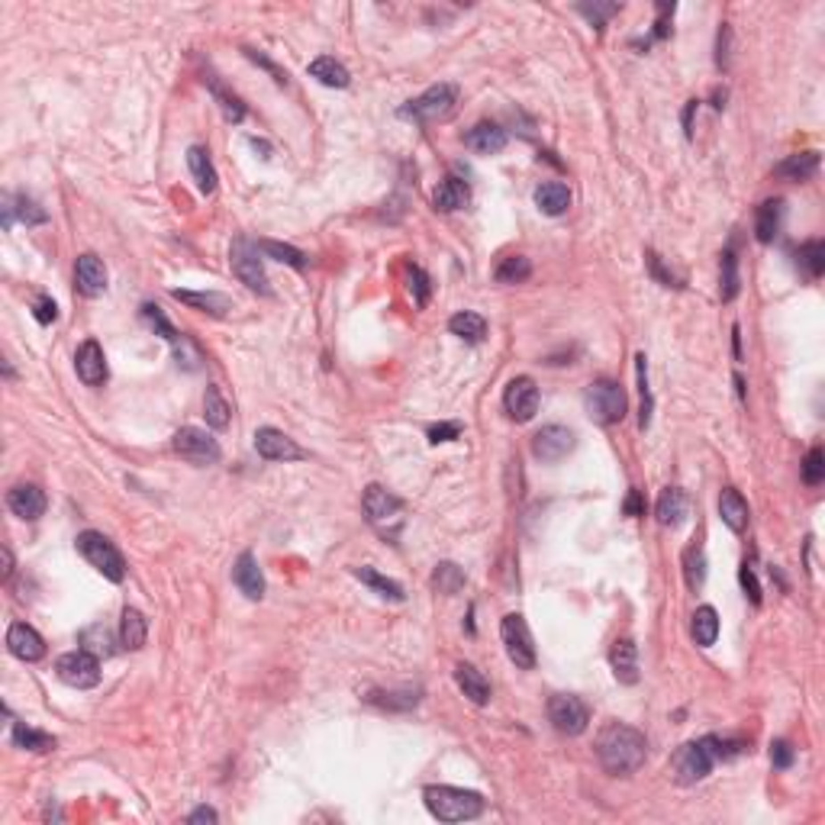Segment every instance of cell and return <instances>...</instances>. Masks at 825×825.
Segmentation results:
<instances>
[{
  "label": "cell",
  "mask_w": 825,
  "mask_h": 825,
  "mask_svg": "<svg viewBox=\"0 0 825 825\" xmlns=\"http://www.w3.org/2000/svg\"><path fill=\"white\" fill-rule=\"evenodd\" d=\"M645 755H649L645 735L625 723L603 725V732L597 735V758L603 764V771L613 777L635 774L645 764Z\"/></svg>",
  "instance_id": "cell-1"
},
{
  "label": "cell",
  "mask_w": 825,
  "mask_h": 825,
  "mask_svg": "<svg viewBox=\"0 0 825 825\" xmlns=\"http://www.w3.org/2000/svg\"><path fill=\"white\" fill-rule=\"evenodd\" d=\"M741 751V741L719 739V735H707V739L687 741L677 755H674V780L690 787V783L703 780L713 771L716 761L735 758Z\"/></svg>",
  "instance_id": "cell-2"
},
{
  "label": "cell",
  "mask_w": 825,
  "mask_h": 825,
  "mask_svg": "<svg viewBox=\"0 0 825 825\" xmlns=\"http://www.w3.org/2000/svg\"><path fill=\"white\" fill-rule=\"evenodd\" d=\"M422 800L429 806V813L438 822H471L484 813V796L474 790H462V787H426Z\"/></svg>",
  "instance_id": "cell-3"
},
{
  "label": "cell",
  "mask_w": 825,
  "mask_h": 825,
  "mask_svg": "<svg viewBox=\"0 0 825 825\" xmlns=\"http://www.w3.org/2000/svg\"><path fill=\"white\" fill-rule=\"evenodd\" d=\"M364 516H368V522L374 526V529L384 535V539H396L400 535V529H404V519H406V506L400 497H394L390 490H384L380 484H371L368 490H364Z\"/></svg>",
  "instance_id": "cell-4"
},
{
  "label": "cell",
  "mask_w": 825,
  "mask_h": 825,
  "mask_svg": "<svg viewBox=\"0 0 825 825\" xmlns=\"http://www.w3.org/2000/svg\"><path fill=\"white\" fill-rule=\"evenodd\" d=\"M78 551H81V558H85L87 565L97 568L107 581L119 584L127 577V561H123L119 548L113 545L103 532H94V529L81 532V535H78Z\"/></svg>",
  "instance_id": "cell-5"
},
{
  "label": "cell",
  "mask_w": 825,
  "mask_h": 825,
  "mask_svg": "<svg viewBox=\"0 0 825 825\" xmlns=\"http://www.w3.org/2000/svg\"><path fill=\"white\" fill-rule=\"evenodd\" d=\"M584 406H587V416L600 426H613L625 416V390L623 384L616 380H593L587 390H584Z\"/></svg>",
  "instance_id": "cell-6"
},
{
  "label": "cell",
  "mask_w": 825,
  "mask_h": 825,
  "mask_svg": "<svg viewBox=\"0 0 825 825\" xmlns=\"http://www.w3.org/2000/svg\"><path fill=\"white\" fill-rule=\"evenodd\" d=\"M458 103V91L452 85H436L426 94H420L416 101L400 107V117L412 119V123H438V119L452 117V110Z\"/></svg>",
  "instance_id": "cell-7"
},
{
  "label": "cell",
  "mask_w": 825,
  "mask_h": 825,
  "mask_svg": "<svg viewBox=\"0 0 825 825\" xmlns=\"http://www.w3.org/2000/svg\"><path fill=\"white\" fill-rule=\"evenodd\" d=\"M500 639H503L506 655H510V661H513L516 667H522V671H532V667H535V661H539V658H535V641H532L529 623H526L519 613L503 616V623H500Z\"/></svg>",
  "instance_id": "cell-8"
},
{
  "label": "cell",
  "mask_w": 825,
  "mask_h": 825,
  "mask_svg": "<svg viewBox=\"0 0 825 825\" xmlns=\"http://www.w3.org/2000/svg\"><path fill=\"white\" fill-rule=\"evenodd\" d=\"M229 265H233V274H236L249 290H255V294H261V297L271 294L268 274H265L261 258H258V245H252L249 239H236L233 249H229Z\"/></svg>",
  "instance_id": "cell-9"
},
{
  "label": "cell",
  "mask_w": 825,
  "mask_h": 825,
  "mask_svg": "<svg viewBox=\"0 0 825 825\" xmlns=\"http://www.w3.org/2000/svg\"><path fill=\"white\" fill-rule=\"evenodd\" d=\"M548 723L561 735H581L590 725V707L574 693H555L548 699Z\"/></svg>",
  "instance_id": "cell-10"
},
{
  "label": "cell",
  "mask_w": 825,
  "mask_h": 825,
  "mask_svg": "<svg viewBox=\"0 0 825 825\" xmlns=\"http://www.w3.org/2000/svg\"><path fill=\"white\" fill-rule=\"evenodd\" d=\"M55 674H59V681H65L68 687L87 690V687H97V683H101V658L91 655V651H85V649L68 651V655H61L59 661H55Z\"/></svg>",
  "instance_id": "cell-11"
},
{
  "label": "cell",
  "mask_w": 825,
  "mask_h": 825,
  "mask_svg": "<svg viewBox=\"0 0 825 825\" xmlns=\"http://www.w3.org/2000/svg\"><path fill=\"white\" fill-rule=\"evenodd\" d=\"M175 452L191 464H216L219 462L216 438H213L210 432L197 429V426H184V429H177Z\"/></svg>",
  "instance_id": "cell-12"
},
{
  "label": "cell",
  "mask_w": 825,
  "mask_h": 825,
  "mask_svg": "<svg viewBox=\"0 0 825 825\" xmlns=\"http://www.w3.org/2000/svg\"><path fill=\"white\" fill-rule=\"evenodd\" d=\"M503 406L510 412V420L529 422L539 412V388L532 378H513L503 390Z\"/></svg>",
  "instance_id": "cell-13"
},
{
  "label": "cell",
  "mask_w": 825,
  "mask_h": 825,
  "mask_svg": "<svg viewBox=\"0 0 825 825\" xmlns=\"http://www.w3.org/2000/svg\"><path fill=\"white\" fill-rule=\"evenodd\" d=\"M255 452L265 462H300V458H306V452L297 445L294 438L281 429H271V426L255 432Z\"/></svg>",
  "instance_id": "cell-14"
},
{
  "label": "cell",
  "mask_w": 825,
  "mask_h": 825,
  "mask_svg": "<svg viewBox=\"0 0 825 825\" xmlns=\"http://www.w3.org/2000/svg\"><path fill=\"white\" fill-rule=\"evenodd\" d=\"M577 438L568 426H542L535 436H532V452L542 462H561L565 455H571Z\"/></svg>",
  "instance_id": "cell-15"
},
{
  "label": "cell",
  "mask_w": 825,
  "mask_h": 825,
  "mask_svg": "<svg viewBox=\"0 0 825 825\" xmlns=\"http://www.w3.org/2000/svg\"><path fill=\"white\" fill-rule=\"evenodd\" d=\"M75 371H78V378L85 380L87 388H101L103 380H107V358H103L101 342L87 339V342H81V346H78Z\"/></svg>",
  "instance_id": "cell-16"
},
{
  "label": "cell",
  "mask_w": 825,
  "mask_h": 825,
  "mask_svg": "<svg viewBox=\"0 0 825 825\" xmlns=\"http://www.w3.org/2000/svg\"><path fill=\"white\" fill-rule=\"evenodd\" d=\"M7 649L13 658H20V661H39V658L45 655V641L43 635L33 629L29 623H13L7 629Z\"/></svg>",
  "instance_id": "cell-17"
},
{
  "label": "cell",
  "mask_w": 825,
  "mask_h": 825,
  "mask_svg": "<svg viewBox=\"0 0 825 825\" xmlns=\"http://www.w3.org/2000/svg\"><path fill=\"white\" fill-rule=\"evenodd\" d=\"M75 284L85 297H101L107 290V268L97 255H81L75 265Z\"/></svg>",
  "instance_id": "cell-18"
},
{
  "label": "cell",
  "mask_w": 825,
  "mask_h": 825,
  "mask_svg": "<svg viewBox=\"0 0 825 825\" xmlns=\"http://www.w3.org/2000/svg\"><path fill=\"white\" fill-rule=\"evenodd\" d=\"M7 506L20 519H39L45 513V494L36 484H17L7 494Z\"/></svg>",
  "instance_id": "cell-19"
},
{
  "label": "cell",
  "mask_w": 825,
  "mask_h": 825,
  "mask_svg": "<svg viewBox=\"0 0 825 825\" xmlns=\"http://www.w3.org/2000/svg\"><path fill=\"white\" fill-rule=\"evenodd\" d=\"M609 667L619 683H639V649L632 639H616L609 649Z\"/></svg>",
  "instance_id": "cell-20"
},
{
  "label": "cell",
  "mask_w": 825,
  "mask_h": 825,
  "mask_svg": "<svg viewBox=\"0 0 825 825\" xmlns=\"http://www.w3.org/2000/svg\"><path fill=\"white\" fill-rule=\"evenodd\" d=\"M233 581H236V587L242 590L249 600L265 597V577H261V568H258V561H255L252 551H242V555H239L236 568H233Z\"/></svg>",
  "instance_id": "cell-21"
},
{
  "label": "cell",
  "mask_w": 825,
  "mask_h": 825,
  "mask_svg": "<svg viewBox=\"0 0 825 825\" xmlns=\"http://www.w3.org/2000/svg\"><path fill=\"white\" fill-rule=\"evenodd\" d=\"M464 145L478 155H497L506 149V133L497 123H478L471 133L464 135Z\"/></svg>",
  "instance_id": "cell-22"
},
{
  "label": "cell",
  "mask_w": 825,
  "mask_h": 825,
  "mask_svg": "<svg viewBox=\"0 0 825 825\" xmlns=\"http://www.w3.org/2000/svg\"><path fill=\"white\" fill-rule=\"evenodd\" d=\"M455 681H458V687H462V693L471 699V703H478V707H487L490 703V681L474 665H468V661L455 665Z\"/></svg>",
  "instance_id": "cell-23"
},
{
  "label": "cell",
  "mask_w": 825,
  "mask_h": 825,
  "mask_svg": "<svg viewBox=\"0 0 825 825\" xmlns=\"http://www.w3.org/2000/svg\"><path fill=\"white\" fill-rule=\"evenodd\" d=\"M468 200H471V187H468V181H462V177H445V181L436 187V194H432L436 210H442V213L462 210V207H468Z\"/></svg>",
  "instance_id": "cell-24"
},
{
  "label": "cell",
  "mask_w": 825,
  "mask_h": 825,
  "mask_svg": "<svg viewBox=\"0 0 825 825\" xmlns=\"http://www.w3.org/2000/svg\"><path fill=\"white\" fill-rule=\"evenodd\" d=\"M719 516H723V522L732 532L748 529V516H751L748 503H745V497H741L735 487H725L723 494H719Z\"/></svg>",
  "instance_id": "cell-25"
},
{
  "label": "cell",
  "mask_w": 825,
  "mask_h": 825,
  "mask_svg": "<svg viewBox=\"0 0 825 825\" xmlns=\"http://www.w3.org/2000/svg\"><path fill=\"white\" fill-rule=\"evenodd\" d=\"M171 297L187 306H194V310H200V313H210V316H226V313L233 310V300H229L226 294H216V290H207V294H197V290H171Z\"/></svg>",
  "instance_id": "cell-26"
},
{
  "label": "cell",
  "mask_w": 825,
  "mask_h": 825,
  "mask_svg": "<svg viewBox=\"0 0 825 825\" xmlns=\"http://www.w3.org/2000/svg\"><path fill=\"white\" fill-rule=\"evenodd\" d=\"M687 494H683L681 487H665L661 490V497H658V506H655V516L661 526H681L683 516H687Z\"/></svg>",
  "instance_id": "cell-27"
},
{
  "label": "cell",
  "mask_w": 825,
  "mask_h": 825,
  "mask_svg": "<svg viewBox=\"0 0 825 825\" xmlns=\"http://www.w3.org/2000/svg\"><path fill=\"white\" fill-rule=\"evenodd\" d=\"M783 226V200H764L755 213V239L761 245L774 242Z\"/></svg>",
  "instance_id": "cell-28"
},
{
  "label": "cell",
  "mask_w": 825,
  "mask_h": 825,
  "mask_svg": "<svg viewBox=\"0 0 825 825\" xmlns=\"http://www.w3.org/2000/svg\"><path fill=\"white\" fill-rule=\"evenodd\" d=\"M187 168L194 175L200 194H213V191H216V168H213L210 152H207L203 145H191V149H187Z\"/></svg>",
  "instance_id": "cell-29"
},
{
  "label": "cell",
  "mask_w": 825,
  "mask_h": 825,
  "mask_svg": "<svg viewBox=\"0 0 825 825\" xmlns=\"http://www.w3.org/2000/svg\"><path fill=\"white\" fill-rule=\"evenodd\" d=\"M535 203L545 216H561V213L571 207V191L561 181H545V184L535 187Z\"/></svg>",
  "instance_id": "cell-30"
},
{
  "label": "cell",
  "mask_w": 825,
  "mask_h": 825,
  "mask_svg": "<svg viewBox=\"0 0 825 825\" xmlns=\"http://www.w3.org/2000/svg\"><path fill=\"white\" fill-rule=\"evenodd\" d=\"M310 78H316L320 85L326 87H348L352 85V75L342 61H336L332 55H320L316 61H310Z\"/></svg>",
  "instance_id": "cell-31"
},
{
  "label": "cell",
  "mask_w": 825,
  "mask_h": 825,
  "mask_svg": "<svg viewBox=\"0 0 825 825\" xmlns=\"http://www.w3.org/2000/svg\"><path fill=\"white\" fill-rule=\"evenodd\" d=\"M145 635H149L145 616L139 613V609H133V607L123 609V619H119V641H123V649L139 651L145 645Z\"/></svg>",
  "instance_id": "cell-32"
},
{
  "label": "cell",
  "mask_w": 825,
  "mask_h": 825,
  "mask_svg": "<svg viewBox=\"0 0 825 825\" xmlns=\"http://www.w3.org/2000/svg\"><path fill=\"white\" fill-rule=\"evenodd\" d=\"M816 171H819V152H800V155L783 159L774 168V175L783 177V181H806V177H813Z\"/></svg>",
  "instance_id": "cell-33"
},
{
  "label": "cell",
  "mask_w": 825,
  "mask_h": 825,
  "mask_svg": "<svg viewBox=\"0 0 825 825\" xmlns=\"http://www.w3.org/2000/svg\"><path fill=\"white\" fill-rule=\"evenodd\" d=\"M13 213L23 219L26 226H39V223H45V219H49V213L39 210V203H33L29 197H17V200H13V197H7V200H4V226H7V229L13 226Z\"/></svg>",
  "instance_id": "cell-34"
},
{
  "label": "cell",
  "mask_w": 825,
  "mask_h": 825,
  "mask_svg": "<svg viewBox=\"0 0 825 825\" xmlns=\"http://www.w3.org/2000/svg\"><path fill=\"white\" fill-rule=\"evenodd\" d=\"M690 632L693 639H697L699 649H713L719 639V613L713 607H699L697 613H693V623H690Z\"/></svg>",
  "instance_id": "cell-35"
},
{
  "label": "cell",
  "mask_w": 825,
  "mask_h": 825,
  "mask_svg": "<svg viewBox=\"0 0 825 825\" xmlns=\"http://www.w3.org/2000/svg\"><path fill=\"white\" fill-rule=\"evenodd\" d=\"M448 329H452L458 339L471 342V346L484 342V336H487V323H484V316H478V313H471V310L455 313V316L448 320Z\"/></svg>",
  "instance_id": "cell-36"
},
{
  "label": "cell",
  "mask_w": 825,
  "mask_h": 825,
  "mask_svg": "<svg viewBox=\"0 0 825 825\" xmlns=\"http://www.w3.org/2000/svg\"><path fill=\"white\" fill-rule=\"evenodd\" d=\"M352 574H355V577H358L362 584H368V587L374 590V593H380V597L396 600V603H400V600H406L404 587H400L396 581H390V577H384V574H378L374 568H355Z\"/></svg>",
  "instance_id": "cell-37"
},
{
  "label": "cell",
  "mask_w": 825,
  "mask_h": 825,
  "mask_svg": "<svg viewBox=\"0 0 825 825\" xmlns=\"http://www.w3.org/2000/svg\"><path fill=\"white\" fill-rule=\"evenodd\" d=\"M683 577H687V587L693 593L703 590V584H707V555H703L699 545H690L683 551Z\"/></svg>",
  "instance_id": "cell-38"
},
{
  "label": "cell",
  "mask_w": 825,
  "mask_h": 825,
  "mask_svg": "<svg viewBox=\"0 0 825 825\" xmlns=\"http://www.w3.org/2000/svg\"><path fill=\"white\" fill-rule=\"evenodd\" d=\"M13 745L17 748H26V751H36V755H45V751L55 748V739L45 732H39V729H29V725L17 723L13 725Z\"/></svg>",
  "instance_id": "cell-39"
},
{
  "label": "cell",
  "mask_w": 825,
  "mask_h": 825,
  "mask_svg": "<svg viewBox=\"0 0 825 825\" xmlns=\"http://www.w3.org/2000/svg\"><path fill=\"white\" fill-rule=\"evenodd\" d=\"M203 416H207V426H213V429H226L229 426V404L223 400L219 388H207V394H203Z\"/></svg>",
  "instance_id": "cell-40"
},
{
  "label": "cell",
  "mask_w": 825,
  "mask_h": 825,
  "mask_svg": "<svg viewBox=\"0 0 825 825\" xmlns=\"http://www.w3.org/2000/svg\"><path fill=\"white\" fill-rule=\"evenodd\" d=\"M258 252H265L274 261H284V265H290V268H297V271L306 268V255L300 252V249H294V245H281V242H274V239H261Z\"/></svg>",
  "instance_id": "cell-41"
},
{
  "label": "cell",
  "mask_w": 825,
  "mask_h": 825,
  "mask_svg": "<svg viewBox=\"0 0 825 825\" xmlns=\"http://www.w3.org/2000/svg\"><path fill=\"white\" fill-rule=\"evenodd\" d=\"M723 284H719V297H723V304H729V300H735L741 290V281H739V258H735L732 249H725L723 252Z\"/></svg>",
  "instance_id": "cell-42"
},
{
  "label": "cell",
  "mask_w": 825,
  "mask_h": 825,
  "mask_svg": "<svg viewBox=\"0 0 825 825\" xmlns=\"http://www.w3.org/2000/svg\"><path fill=\"white\" fill-rule=\"evenodd\" d=\"M529 274H532V265H529V258H522V255H510V258L500 261L497 271H494V278H497L500 284H522Z\"/></svg>",
  "instance_id": "cell-43"
},
{
  "label": "cell",
  "mask_w": 825,
  "mask_h": 825,
  "mask_svg": "<svg viewBox=\"0 0 825 825\" xmlns=\"http://www.w3.org/2000/svg\"><path fill=\"white\" fill-rule=\"evenodd\" d=\"M432 587L438 593H458L464 587V571L458 565H452V561H442L436 568V574H432Z\"/></svg>",
  "instance_id": "cell-44"
},
{
  "label": "cell",
  "mask_w": 825,
  "mask_h": 825,
  "mask_svg": "<svg viewBox=\"0 0 825 825\" xmlns=\"http://www.w3.org/2000/svg\"><path fill=\"white\" fill-rule=\"evenodd\" d=\"M81 649L97 658H110L113 655V639H110V632L103 625H91V629L81 632Z\"/></svg>",
  "instance_id": "cell-45"
},
{
  "label": "cell",
  "mask_w": 825,
  "mask_h": 825,
  "mask_svg": "<svg viewBox=\"0 0 825 825\" xmlns=\"http://www.w3.org/2000/svg\"><path fill=\"white\" fill-rule=\"evenodd\" d=\"M210 91H213V97L219 101V107H223V117H226L229 123H242L245 107H242V101H239L236 94H229L226 87L219 85L216 78H210Z\"/></svg>",
  "instance_id": "cell-46"
},
{
  "label": "cell",
  "mask_w": 825,
  "mask_h": 825,
  "mask_svg": "<svg viewBox=\"0 0 825 825\" xmlns=\"http://www.w3.org/2000/svg\"><path fill=\"white\" fill-rule=\"evenodd\" d=\"M800 265H806L809 278H822V271H825V245L819 242V239H813V242H806L800 249Z\"/></svg>",
  "instance_id": "cell-47"
},
{
  "label": "cell",
  "mask_w": 825,
  "mask_h": 825,
  "mask_svg": "<svg viewBox=\"0 0 825 825\" xmlns=\"http://www.w3.org/2000/svg\"><path fill=\"white\" fill-rule=\"evenodd\" d=\"M803 480L809 487H816L825 480V452L822 448H809L806 458H803Z\"/></svg>",
  "instance_id": "cell-48"
},
{
  "label": "cell",
  "mask_w": 825,
  "mask_h": 825,
  "mask_svg": "<svg viewBox=\"0 0 825 825\" xmlns=\"http://www.w3.org/2000/svg\"><path fill=\"white\" fill-rule=\"evenodd\" d=\"M635 362H639V390H641L639 426H641V429H649V422H651V394H649V374H645V355H639Z\"/></svg>",
  "instance_id": "cell-49"
},
{
  "label": "cell",
  "mask_w": 825,
  "mask_h": 825,
  "mask_svg": "<svg viewBox=\"0 0 825 825\" xmlns=\"http://www.w3.org/2000/svg\"><path fill=\"white\" fill-rule=\"evenodd\" d=\"M406 281H410V294H412V300L416 304H426L429 300V278L422 274L420 268H410V274H406Z\"/></svg>",
  "instance_id": "cell-50"
},
{
  "label": "cell",
  "mask_w": 825,
  "mask_h": 825,
  "mask_svg": "<svg viewBox=\"0 0 825 825\" xmlns=\"http://www.w3.org/2000/svg\"><path fill=\"white\" fill-rule=\"evenodd\" d=\"M739 577H741V587H745V593L751 597V603H755V607H761V584H758V577H755V568H751L748 561L741 565Z\"/></svg>",
  "instance_id": "cell-51"
},
{
  "label": "cell",
  "mask_w": 825,
  "mask_h": 825,
  "mask_svg": "<svg viewBox=\"0 0 825 825\" xmlns=\"http://www.w3.org/2000/svg\"><path fill=\"white\" fill-rule=\"evenodd\" d=\"M793 748H790V741H783V739H777L774 745H771V764L774 767H780V771H787V767L793 764Z\"/></svg>",
  "instance_id": "cell-52"
},
{
  "label": "cell",
  "mask_w": 825,
  "mask_h": 825,
  "mask_svg": "<svg viewBox=\"0 0 825 825\" xmlns=\"http://www.w3.org/2000/svg\"><path fill=\"white\" fill-rule=\"evenodd\" d=\"M33 316L43 323V326H49V323H55V316H59V306H55V300H52V297L43 294L33 304Z\"/></svg>",
  "instance_id": "cell-53"
},
{
  "label": "cell",
  "mask_w": 825,
  "mask_h": 825,
  "mask_svg": "<svg viewBox=\"0 0 825 825\" xmlns=\"http://www.w3.org/2000/svg\"><path fill=\"white\" fill-rule=\"evenodd\" d=\"M616 10H619L616 4H593V7H581V13L593 20V26H600V29H603V20L613 17Z\"/></svg>",
  "instance_id": "cell-54"
},
{
  "label": "cell",
  "mask_w": 825,
  "mask_h": 825,
  "mask_svg": "<svg viewBox=\"0 0 825 825\" xmlns=\"http://www.w3.org/2000/svg\"><path fill=\"white\" fill-rule=\"evenodd\" d=\"M458 436H462V426H458V422H438V426L429 429L432 442H452V438H458Z\"/></svg>",
  "instance_id": "cell-55"
},
{
  "label": "cell",
  "mask_w": 825,
  "mask_h": 825,
  "mask_svg": "<svg viewBox=\"0 0 825 825\" xmlns=\"http://www.w3.org/2000/svg\"><path fill=\"white\" fill-rule=\"evenodd\" d=\"M649 268H651V274H655V278L661 281L665 287H681V284H677V278H674L671 271H667L665 265H661V258H658L655 252H649Z\"/></svg>",
  "instance_id": "cell-56"
},
{
  "label": "cell",
  "mask_w": 825,
  "mask_h": 825,
  "mask_svg": "<svg viewBox=\"0 0 825 825\" xmlns=\"http://www.w3.org/2000/svg\"><path fill=\"white\" fill-rule=\"evenodd\" d=\"M729 39H732V29H729V23H723V29H719V55H716L719 68H729Z\"/></svg>",
  "instance_id": "cell-57"
},
{
  "label": "cell",
  "mask_w": 825,
  "mask_h": 825,
  "mask_svg": "<svg viewBox=\"0 0 825 825\" xmlns=\"http://www.w3.org/2000/svg\"><path fill=\"white\" fill-rule=\"evenodd\" d=\"M216 809H210V806H200V809H194L191 816H187V822L191 825H197V822H216Z\"/></svg>",
  "instance_id": "cell-58"
},
{
  "label": "cell",
  "mask_w": 825,
  "mask_h": 825,
  "mask_svg": "<svg viewBox=\"0 0 825 825\" xmlns=\"http://www.w3.org/2000/svg\"><path fill=\"white\" fill-rule=\"evenodd\" d=\"M699 101H690L687 103V110H683V133H687V139H693V113H697Z\"/></svg>",
  "instance_id": "cell-59"
},
{
  "label": "cell",
  "mask_w": 825,
  "mask_h": 825,
  "mask_svg": "<svg viewBox=\"0 0 825 825\" xmlns=\"http://www.w3.org/2000/svg\"><path fill=\"white\" fill-rule=\"evenodd\" d=\"M13 574V555H10V548H4V577H10Z\"/></svg>",
  "instance_id": "cell-60"
},
{
  "label": "cell",
  "mask_w": 825,
  "mask_h": 825,
  "mask_svg": "<svg viewBox=\"0 0 825 825\" xmlns=\"http://www.w3.org/2000/svg\"><path fill=\"white\" fill-rule=\"evenodd\" d=\"M625 510H629L632 516H635V513H641V506H639V494H635V490H632V497H629V503H625Z\"/></svg>",
  "instance_id": "cell-61"
}]
</instances>
